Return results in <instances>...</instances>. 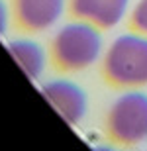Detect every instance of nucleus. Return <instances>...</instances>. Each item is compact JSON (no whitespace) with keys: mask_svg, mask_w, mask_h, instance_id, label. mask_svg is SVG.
Here are the masks:
<instances>
[{"mask_svg":"<svg viewBox=\"0 0 147 151\" xmlns=\"http://www.w3.org/2000/svg\"><path fill=\"white\" fill-rule=\"evenodd\" d=\"M104 137L114 147H136L147 139V94L128 90L118 96L104 118Z\"/></svg>","mask_w":147,"mask_h":151,"instance_id":"7ed1b4c3","label":"nucleus"},{"mask_svg":"<svg viewBox=\"0 0 147 151\" xmlns=\"http://www.w3.org/2000/svg\"><path fill=\"white\" fill-rule=\"evenodd\" d=\"M94 151H114V149H108V147H94Z\"/></svg>","mask_w":147,"mask_h":151,"instance_id":"9d476101","label":"nucleus"},{"mask_svg":"<svg viewBox=\"0 0 147 151\" xmlns=\"http://www.w3.org/2000/svg\"><path fill=\"white\" fill-rule=\"evenodd\" d=\"M128 28L133 34L147 37V0H139L136 4L133 12L130 14V20H128Z\"/></svg>","mask_w":147,"mask_h":151,"instance_id":"6e6552de","label":"nucleus"},{"mask_svg":"<svg viewBox=\"0 0 147 151\" xmlns=\"http://www.w3.org/2000/svg\"><path fill=\"white\" fill-rule=\"evenodd\" d=\"M100 77L114 90H136L147 86V37L124 34L114 39L104 53Z\"/></svg>","mask_w":147,"mask_h":151,"instance_id":"f257e3e1","label":"nucleus"},{"mask_svg":"<svg viewBox=\"0 0 147 151\" xmlns=\"http://www.w3.org/2000/svg\"><path fill=\"white\" fill-rule=\"evenodd\" d=\"M12 20L22 34L45 32L61 18L65 0H10Z\"/></svg>","mask_w":147,"mask_h":151,"instance_id":"20e7f679","label":"nucleus"},{"mask_svg":"<svg viewBox=\"0 0 147 151\" xmlns=\"http://www.w3.org/2000/svg\"><path fill=\"white\" fill-rule=\"evenodd\" d=\"M128 4L130 0H69V14L104 32L118 26L125 16Z\"/></svg>","mask_w":147,"mask_h":151,"instance_id":"423d86ee","label":"nucleus"},{"mask_svg":"<svg viewBox=\"0 0 147 151\" xmlns=\"http://www.w3.org/2000/svg\"><path fill=\"white\" fill-rule=\"evenodd\" d=\"M102 53V34L92 24L75 22L63 26L51 39L49 63L57 73L69 75L90 67Z\"/></svg>","mask_w":147,"mask_h":151,"instance_id":"f03ea898","label":"nucleus"},{"mask_svg":"<svg viewBox=\"0 0 147 151\" xmlns=\"http://www.w3.org/2000/svg\"><path fill=\"white\" fill-rule=\"evenodd\" d=\"M6 47L20 65V69L32 81L39 78V75L43 73V67H45V53L39 43H35L32 39H12V41H8Z\"/></svg>","mask_w":147,"mask_h":151,"instance_id":"0eeeda50","label":"nucleus"},{"mask_svg":"<svg viewBox=\"0 0 147 151\" xmlns=\"http://www.w3.org/2000/svg\"><path fill=\"white\" fill-rule=\"evenodd\" d=\"M6 24H8V10H6L4 0H0V35H4Z\"/></svg>","mask_w":147,"mask_h":151,"instance_id":"1a4fd4ad","label":"nucleus"},{"mask_svg":"<svg viewBox=\"0 0 147 151\" xmlns=\"http://www.w3.org/2000/svg\"><path fill=\"white\" fill-rule=\"evenodd\" d=\"M41 94L67 124H79L88 110V96L73 81H49L41 86Z\"/></svg>","mask_w":147,"mask_h":151,"instance_id":"39448f33","label":"nucleus"}]
</instances>
